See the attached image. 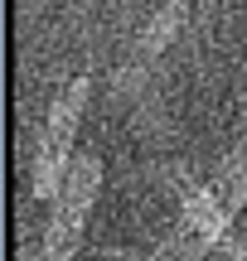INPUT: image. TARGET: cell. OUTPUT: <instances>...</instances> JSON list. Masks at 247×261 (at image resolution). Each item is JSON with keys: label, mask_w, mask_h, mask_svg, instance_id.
Wrapping results in <instances>:
<instances>
[{"label": "cell", "mask_w": 247, "mask_h": 261, "mask_svg": "<svg viewBox=\"0 0 247 261\" xmlns=\"http://www.w3.org/2000/svg\"><path fill=\"white\" fill-rule=\"evenodd\" d=\"M87 102V77H73V83L58 92L54 112H48V126L39 136V150H34V198H54L58 184L68 174V140H73V126H78V112Z\"/></svg>", "instance_id": "obj_1"}, {"label": "cell", "mask_w": 247, "mask_h": 261, "mask_svg": "<svg viewBox=\"0 0 247 261\" xmlns=\"http://www.w3.org/2000/svg\"><path fill=\"white\" fill-rule=\"evenodd\" d=\"M97 179H102V169H97V160H73L63 174V189H58V208L54 218H48V232H44V252L39 261H68L78 247V227H83L87 218V203H92L97 194Z\"/></svg>", "instance_id": "obj_2"}, {"label": "cell", "mask_w": 247, "mask_h": 261, "mask_svg": "<svg viewBox=\"0 0 247 261\" xmlns=\"http://www.w3.org/2000/svg\"><path fill=\"white\" fill-rule=\"evenodd\" d=\"M184 5H189V0H165V10H160V15L151 19V24H145V34L136 39V48H131V63L121 68V77H116V87H131L136 77H141L145 68H151L155 58H160V48H165V44L175 39V24H180Z\"/></svg>", "instance_id": "obj_3"}, {"label": "cell", "mask_w": 247, "mask_h": 261, "mask_svg": "<svg viewBox=\"0 0 247 261\" xmlns=\"http://www.w3.org/2000/svg\"><path fill=\"white\" fill-rule=\"evenodd\" d=\"M218 247H223V256H228V261H247V247L238 242V237H228V232H223V237H218Z\"/></svg>", "instance_id": "obj_4"}]
</instances>
